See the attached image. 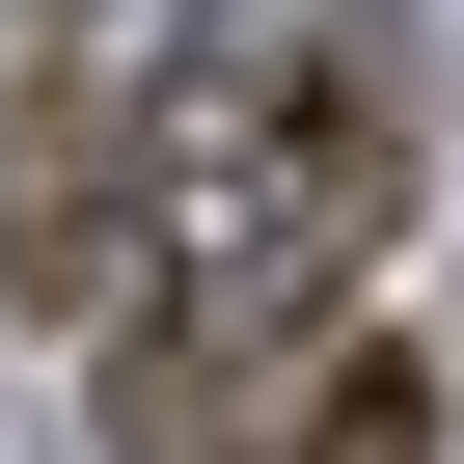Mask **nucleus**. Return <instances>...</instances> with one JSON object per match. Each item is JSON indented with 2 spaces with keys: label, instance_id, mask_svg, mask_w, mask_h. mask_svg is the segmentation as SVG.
Segmentation results:
<instances>
[{
  "label": "nucleus",
  "instance_id": "obj_2",
  "mask_svg": "<svg viewBox=\"0 0 464 464\" xmlns=\"http://www.w3.org/2000/svg\"><path fill=\"white\" fill-rule=\"evenodd\" d=\"M137 218V82H28V137H0V301H82Z\"/></svg>",
  "mask_w": 464,
  "mask_h": 464
},
{
  "label": "nucleus",
  "instance_id": "obj_1",
  "mask_svg": "<svg viewBox=\"0 0 464 464\" xmlns=\"http://www.w3.org/2000/svg\"><path fill=\"white\" fill-rule=\"evenodd\" d=\"M410 218V82L355 28H218L137 82V301H110V437L137 464H246V382L328 328V274Z\"/></svg>",
  "mask_w": 464,
  "mask_h": 464
},
{
  "label": "nucleus",
  "instance_id": "obj_4",
  "mask_svg": "<svg viewBox=\"0 0 464 464\" xmlns=\"http://www.w3.org/2000/svg\"><path fill=\"white\" fill-rule=\"evenodd\" d=\"M28 28H82V0H0V55H28Z\"/></svg>",
  "mask_w": 464,
  "mask_h": 464
},
{
  "label": "nucleus",
  "instance_id": "obj_3",
  "mask_svg": "<svg viewBox=\"0 0 464 464\" xmlns=\"http://www.w3.org/2000/svg\"><path fill=\"white\" fill-rule=\"evenodd\" d=\"M274 464H437V382L410 355H301V437Z\"/></svg>",
  "mask_w": 464,
  "mask_h": 464
}]
</instances>
